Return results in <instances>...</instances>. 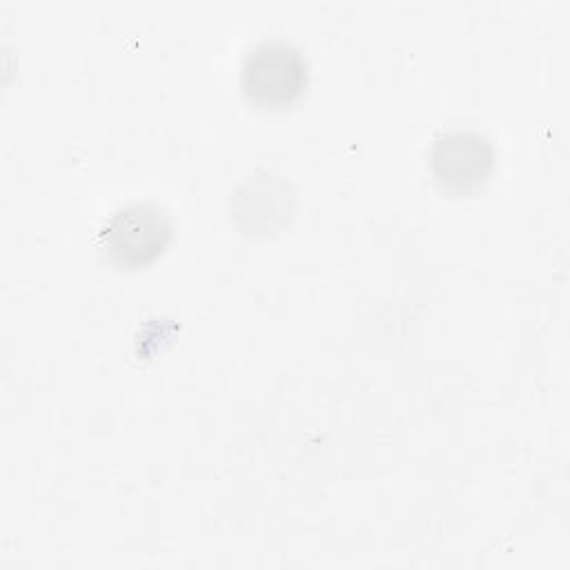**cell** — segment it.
I'll return each instance as SVG.
<instances>
[{"label":"cell","mask_w":570,"mask_h":570,"mask_svg":"<svg viewBox=\"0 0 570 570\" xmlns=\"http://www.w3.org/2000/svg\"><path fill=\"white\" fill-rule=\"evenodd\" d=\"M309 67L303 51L285 40H261L240 65L243 96L263 109H285L307 89Z\"/></svg>","instance_id":"obj_1"},{"label":"cell","mask_w":570,"mask_h":570,"mask_svg":"<svg viewBox=\"0 0 570 570\" xmlns=\"http://www.w3.org/2000/svg\"><path fill=\"white\" fill-rule=\"evenodd\" d=\"M171 218L156 203H131L116 209L100 238L109 261L120 269L151 265L171 240Z\"/></svg>","instance_id":"obj_2"},{"label":"cell","mask_w":570,"mask_h":570,"mask_svg":"<svg viewBox=\"0 0 570 570\" xmlns=\"http://www.w3.org/2000/svg\"><path fill=\"white\" fill-rule=\"evenodd\" d=\"M494 158V147L483 134L452 129L434 140L430 149V171L443 191L468 196L488 183Z\"/></svg>","instance_id":"obj_3"}]
</instances>
